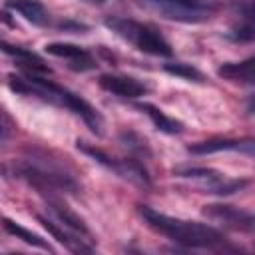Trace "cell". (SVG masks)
Segmentation results:
<instances>
[{
    "label": "cell",
    "mask_w": 255,
    "mask_h": 255,
    "mask_svg": "<svg viewBox=\"0 0 255 255\" xmlns=\"http://www.w3.org/2000/svg\"><path fill=\"white\" fill-rule=\"evenodd\" d=\"M10 88L16 90V92H22V94H36V96H40V98H44L52 104L68 108L74 114H78L96 133H102V116L98 114V110H94L86 100L72 94L70 90H66L58 84H52L44 78H38L32 72H28L26 78L10 76Z\"/></svg>",
    "instance_id": "1"
},
{
    "label": "cell",
    "mask_w": 255,
    "mask_h": 255,
    "mask_svg": "<svg viewBox=\"0 0 255 255\" xmlns=\"http://www.w3.org/2000/svg\"><path fill=\"white\" fill-rule=\"evenodd\" d=\"M139 213L151 229L159 231L161 235L185 247H213L223 241V235L209 225L197 221H185L179 217H169L147 205H139Z\"/></svg>",
    "instance_id": "2"
},
{
    "label": "cell",
    "mask_w": 255,
    "mask_h": 255,
    "mask_svg": "<svg viewBox=\"0 0 255 255\" xmlns=\"http://www.w3.org/2000/svg\"><path fill=\"white\" fill-rule=\"evenodd\" d=\"M106 26L112 32H116L120 38L128 40L129 44H133L137 50H141L145 54L171 56V46L165 42V38L157 30H153L147 24L128 20V18H108Z\"/></svg>",
    "instance_id": "3"
},
{
    "label": "cell",
    "mask_w": 255,
    "mask_h": 255,
    "mask_svg": "<svg viewBox=\"0 0 255 255\" xmlns=\"http://www.w3.org/2000/svg\"><path fill=\"white\" fill-rule=\"evenodd\" d=\"M161 16L177 22H203L209 18V10L205 6H185V4H171V2H145Z\"/></svg>",
    "instance_id": "4"
},
{
    "label": "cell",
    "mask_w": 255,
    "mask_h": 255,
    "mask_svg": "<svg viewBox=\"0 0 255 255\" xmlns=\"http://www.w3.org/2000/svg\"><path fill=\"white\" fill-rule=\"evenodd\" d=\"M46 52L52 54V56H56V58L68 60V62H70L68 66H70L72 70L84 72V70L96 68V62H94V58L90 56V52L84 50V48H80V46H74V44H48V46H46Z\"/></svg>",
    "instance_id": "5"
},
{
    "label": "cell",
    "mask_w": 255,
    "mask_h": 255,
    "mask_svg": "<svg viewBox=\"0 0 255 255\" xmlns=\"http://www.w3.org/2000/svg\"><path fill=\"white\" fill-rule=\"evenodd\" d=\"M100 86L116 96L122 98H139L147 92V86L131 76H116V74H104L100 78Z\"/></svg>",
    "instance_id": "6"
},
{
    "label": "cell",
    "mask_w": 255,
    "mask_h": 255,
    "mask_svg": "<svg viewBox=\"0 0 255 255\" xmlns=\"http://www.w3.org/2000/svg\"><path fill=\"white\" fill-rule=\"evenodd\" d=\"M191 153H213V151H241L247 155H255V137H241V139H211L201 141L189 147Z\"/></svg>",
    "instance_id": "7"
},
{
    "label": "cell",
    "mask_w": 255,
    "mask_h": 255,
    "mask_svg": "<svg viewBox=\"0 0 255 255\" xmlns=\"http://www.w3.org/2000/svg\"><path fill=\"white\" fill-rule=\"evenodd\" d=\"M219 76L237 84H255V58L243 60V62H233V64H223L219 68Z\"/></svg>",
    "instance_id": "8"
},
{
    "label": "cell",
    "mask_w": 255,
    "mask_h": 255,
    "mask_svg": "<svg viewBox=\"0 0 255 255\" xmlns=\"http://www.w3.org/2000/svg\"><path fill=\"white\" fill-rule=\"evenodd\" d=\"M50 209H52L54 215L62 221V225H64L66 229H70V231H74V233H78V235H86V237H90V229L86 227L84 219L78 217L68 205H62L60 201H50Z\"/></svg>",
    "instance_id": "9"
},
{
    "label": "cell",
    "mask_w": 255,
    "mask_h": 255,
    "mask_svg": "<svg viewBox=\"0 0 255 255\" xmlns=\"http://www.w3.org/2000/svg\"><path fill=\"white\" fill-rule=\"evenodd\" d=\"M38 221L48 229V233L50 235H54L62 245H66L68 249H72V251H76V253H82V251H92V247H88V245H84V241L82 239H76V235L78 233H68V231H64V229H60L52 219H48V217H42V215H38Z\"/></svg>",
    "instance_id": "10"
},
{
    "label": "cell",
    "mask_w": 255,
    "mask_h": 255,
    "mask_svg": "<svg viewBox=\"0 0 255 255\" xmlns=\"http://www.w3.org/2000/svg\"><path fill=\"white\" fill-rule=\"evenodd\" d=\"M8 6L16 12H20L28 22L44 26L48 22V12L38 0H8Z\"/></svg>",
    "instance_id": "11"
},
{
    "label": "cell",
    "mask_w": 255,
    "mask_h": 255,
    "mask_svg": "<svg viewBox=\"0 0 255 255\" xmlns=\"http://www.w3.org/2000/svg\"><path fill=\"white\" fill-rule=\"evenodd\" d=\"M205 215H209L217 221H225L227 225H233V227H245L247 223H251V219L245 213L233 209L231 205H209L205 209Z\"/></svg>",
    "instance_id": "12"
},
{
    "label": "cell",
    "mask_w": 255,
    "mask_h": 255,
    "mask_svg": "<svg viewBox=\"0 0 255 255\" xmlns=\"http://www.w3.org/2000/svg\"><path fill=\"white\" fill-rule=\"evenodd\" d=\"M137 108L149 116V120L153 122V126H155L157 129H161V131H165V133H179V131H181V122H177V120L165 116V114H163L161 110H157L155 106H151V104H139Z\"/></svg>",
    "instance_id": "13"
},
{
    "label": "cell",
    "mask_w": 255,
    "mask_h": 255,
    "mask_svg": "<svg viewBox=\"0 0 255 255\" xmlns=\"http://www.w3.org/2000/svg\"><path fill=\"white\" fill-rule=\"evenodd\" d=\"M4 52H6V54L16 56V58H18V64H20V66H24V68H28L30 72H32V70L50 72V70H48V66H46V64L40 60V56H36L34 52H28V50L18 48V46H8V44H4Z\"/></svg>",
    "instance_id": "14"
},
{
    "label": "cell",
    "mask_w": 255,
    "mask_h": 255,
    "mask_svg": "<svg viewBox=\"0 0 255 255\" xmlns=\"http://www.w3.org/2000/svg\"><path fill=\"white\" fill-rule=\"evenodd\" d=\"M4 229L8 231V233H12V235H16V237H20L22 241H26L28 245H34V247H40V249H46V251H52V247L40 237V235H36V233H32V231H28V229H24V227H20V225H16L14 221H10V219H4Z\"/></svg>",
    "instance_id": "15"
},
{
    "label": "cell",
    "mask_w": 255,
    "mask_h": 255,
    "mask_svg": "<svg viewBox=\"0 0 255 255\" xmlns=\"http://www.w3.org/2000/svg\"><path fill=\"white\" fill-rule=\"evenodd\" d=\"M165 72L177 76V78H183V80H189V82H203V74L189 66V64H181V62H175V64H165Z\"/></svg>",
    "instance_id": "16"
},
{
    "label": "cell",
    "mask_w": 255,
    "mask_h": 255,
    "mask_svg": "<svg viewBox=\"0 0 255 255\" xmlns=\"http://www.w3.org/2000/svg\"><path fill=\"white\" fill-rule=\"evenodd\" d=\"M143 2H171V4H185V6H205L201 0H143Z\"/></svg>",
    "instance_id": "17"
},
{
    "label": "cell",
    "mask_w": 255,
    "mask_h": 255,
    "mask_svg": "<svg viewBox=\"0 0 255 255\" xmlns=\"http://www.w3.org/2000/svg\"><path fill=\"white\" fill-rule=\"evenodd\" d=\"M249 110H251V112H253V114H255V98H253V100H251V104H249Z\"/></svg>",
    "instance_id": "18"
},
{
    "label": "cell",
    "mask_w": 255,
    "mask_h": 255,
    "mask_svg": "<svg viewBox=\"0 0 255 255\" xmlns=\"http://www.w3.org/2000/svg\"><path fill=\"white\" fill-rule=\"evenodd\" d=\"M86 2H90V4H102V2H106V0H86Z\"/></svg>",
    "instance_id": "19"
}]
</instances>
